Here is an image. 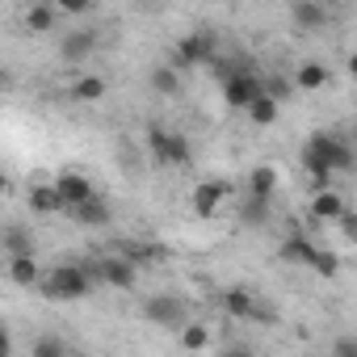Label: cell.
<instances>
[{"mask_svg":"<svg viewBox=\"0 0 357 357\" xmlns=\"http://www.w3.org/2000/svg\"><path fill=\"white\" fill-rule=\"evenodd\" d=\"M26 30H30V34H51V30H55V9H51V5H34V9L26 13Z\"/></svg>","mask_w":357,"mask_h":357,"instance_id":"22","label":"cell"},{"mask_svg":"<svg viewBox=\"0 0 357 357\" xmlns=\"http://www.w3.org/2000/svg\"><path fill=\"white\" fill-rule=\"evenodd\" d=\"M328 84V68L319 63V59H307V63H298V72H294V89H303V93H315V89H324Z\"/></svg>","mask_w":357,"mask_h":357,"instance_id":"18","label":"cell"},{"mask_svg":"<svg viewBox=\"0 0 357 357\" xmlns=\"http://www.w3.org/2000/svg\"><path fill=\"white\" fill-rule=\"evenodd\" d=\"M5 252H9V257H34V240H30L22 227H9V236H5Z\"/></svg>","mask_w":357,"mask_h":357,"instance_id":"27","label":"cell"},{"mask_svg":"<svg viewBox=\"0 0 357 357\" xmlns=\"http://www.w3.org/2000/svg\"><path fill=\"white\" fill-rule=\"evenodd\" d=\"M93 51H97V30H89V26L68 30V34L59 38V59H63V63H84Z\"/></svg>","mask_w":357,"mask_h":357,"instance_id":"9","label":"cell"},{"mask_svg":"<svg viewBox=\"0 0 357 357\" xmlns=\"http://www.w3.org/2000/svg\"><path fill=\"white\" fill-rule=\"evenodd\" d=\"M257 303H261V298H252L248 290H227V294H223V311L236 315V319H252Z\"/></svg>","mask_w":357,"mask_h":357,"instance_id":"20","label":"cell"},{"mask_svg":"<svg viewBox=\"0 0 357 357\" xmlns=\"http://www.w3.org/2000/svg\"><path fill=\"white\" fill-rule=\"evenodd\" d=\"M151 89L160 97H172L176 89H181V68H172V63H155L151 68Z\"/></svg>","mask_w":357,"mask_h":357,"instance_id":"19","label":"cell"},{"mask_svg":"<svg viewBox=\"0 0 357 357\" xmlns=\"http://www.w3.org/2000/svg\"><path fill=\"white\" fill-rule=\"evenodd\" d=\"M248 118H252V126H273L278 122V101L265 93V97H257L252 101V109H248Z\"/></svg>","mask_w":357,"mask_h":357,"instance_id":"24","label":"cell"},{"mask_svg":"<svg viewBox=\"0 0 357 357\" xmlns=\"http://www.w3.org/2000/svg\"><path fill=\"white\" fill-rule=\"evenodd\" d=\"M206 63H215V34L211 30H194L176 43L172 68H206Z\"/></svg>","mask_w":357,"mask_h":357,"instance_id":"4","label":"cell"},{"mask_svg":"<svg viewBox=\"0 0 357 357\" xmlns=\"http://www.w3.org/2000/svg\"><path fill=\"white\" fill-rule=\"evenodd\" d=\"M298 164L307 168V176H311L319 190H328V181H332L336 172H349V168H353V147H349L340 135H332V130H315V135L303 143Z\"/></svg>","mask_w":357,"mask_h":357,"instance_id":"1","label":"cell"},{"mask_svg":"<svg viewBox=\"0 0 357 357\" xmlns=\"http://www.w3.org/2000/svg\"><path fill=\"white\" fill-rule=\"evenodd\" d=\"M105 97V80L101 76H80L72 84V101H101Z\"/></svg>","mask_w":357,"mask_h":357,"instance_id":"23","label":"cell"},{"mask_svg":"<svg viewBox=\"0 0 357 357\" xmlns=\"http://www.w3.org/2000/svg\"><path fill=\"white\" fill-rule=\"evenodd\" d=\"M349 76H353V80H357V51H353V55H349Z\"/></svg>","mask_w":357,"mask_h":357,"instance_id":"34","label":"cell"},{"mask_svg":"<svg viewBox=\"0 0 357 357\" xmlns=\"http://www.w3.org/2000/svg\"><path fill=\"white\" fill-rule=\"evenodd\" d=\"M332 357H357V336H336L332 340Z\"/></svg>","mask_w":357,"mask_h":357,"instance_id":"30","label":"cell"},{"mask_svg":"<svg viewBox=\"0 0 357 357\" xmlns=\"http://www.w3.org/2000/svg\"><path fill=\"white\" fill-rule=\"evenodd\" d=\"M93 286H97L93 265H55V269L43 278L38 290H43L47 298H55V303H80V298L93 294Z\"/></svg>","mask_w":357,"mask_h":357,"instance_id":"2","label":"cell"},{"mask_svg":"<svg viewBox=\"0 0 357 357\" xmlns=\"http://www.w3.org/2000/svg\"><path fill=\"white\" fill-rule=\"evenodd\" d=\"M240 219H244L248 227H265V223H269V202H261V198H248V202L240 206Z\"/></svg>","mask_w":357,"mask_h":357,"instance_id":"26","label":"cell"},{"mask_svg":"<svg viewBox=\"0 0 357 357\" xmlns=\"http://www.w3.org/2000/svg\"><path fill=\"white\" fill-rule=\"evenodd\" d=\"M219 357H257V353H252L248 344H227V349H223Z\"/></svg>","mask_w":357,"mask_h":357,"instance_id":"32","label":"cell"},{"mask_svg":"<svg viewBox=\"0 0 357 357\" xmlns=\"http://www.w3.org/2000/svg\"><path fill=\"white\" fill-rule=\"evenodd\" d=\"M336 227H340V236H344L349 244H357V215H353V211H349V215H344Z\"/></svg>","mask_w":357,"mask_h":357,"instance_id":"31","label":"cell"},{"mask_svg":"<svg viewBox=\"0 0 357 357\" xmlns=\"http://www.w3.org/2000/svg\"><path fill=\"white\" fill-rule=\"evenodd\" d=\"M315 244H311V236H303V231H290L286 240H282V248H278V257L282 261H290V265H303V269H311V261H315Z\"/></svg>","mask_w":357,"mask_h":357,"instance_id":"11","label":"cell"},{"mask_svg":"<svg viewBox=\"0 0 357 357\" xmlns=\"http://www.w3.org/2000/svg\"><path fill=\"white\" fill-rule=\"evenodd\" d=\"M227 198H231V185H227V181H202L190 202H194V215H198V219H211V215H219V206H223Z\"/></svg>","mask_w":357,"mask_h":357,"instance_id":"10","label":"cell"},{"mask_svg":"<svg viewBox=\"0 0 357 357\" xmlns=\"http://www.w3.org/2000/svg\"><path fill=\"white\" fill-rule=\"evenodd\" d=\"M59 9H63V13H84L89 5H84V0H63V5H59Z\"/></svg>","mask_w":357,"mask_h":357,"instance_id":"33","label":"cell"},{"mask_svg":"<svg viewBox=\"0 0 357 357\" xmlns=\"http://www.w3.org/2000/svg\"><path fill=\"white\" fill-rule=\"evenodd\" d=\"M93 273H97L101 286L135 290V282H139V261H130V257H101V261H93Z\"/></svg>","mask_w":357,"mask_h":357,"instance_id":"6","label":"cell"},{"mask_svg":"<svg viewBox=\"0 0 357 357\" xmlns=\"http://www.w3.org/2000/svg\"><path fill=\"white\" fill-rule=\"evenodd\" d=\"M265 93L282 105V101H286V93H290V80H286V76H269V80H265Z\"/></svg>","mask_w":357,"mask_h":357,"instance_id":"29","label":"cell"},{"mask_svg":"<svg viewBox=\"0 0 357 357\" xmlns=\"http://www.w3.org/2000/svg\"><path fill=\"white\" fill-rule=\"evenodd\" d=\"M147 151H151L155 168H185V164L194 160L190 139L176 135V130H168V126H160V122L147 126Z\"/></svg>","mask_w":357,"mask_h":357,"instance_id":"3","label":"cell"},{"mask_svg":"<svg viewBox=\"0 0 357 357\" xmlns=\"http://www.w3.org/2000/svg\"><path fill=\"white\" fill-rule=\"evenodd\" d=\"M43 269H38V261L34 257H9V282L13 286H43Z\"/></svg>","mask_w":357,"mask_h":357,"instance_id":"17","label":"cell"},{"mask_svg":"<svg viewBox=\"0 0 357 357\" xmlns=\"http://www.w3.org/2000/svg\"><path fill=\"white\" fill-rule=\"evenodd\" d=\"M55 190H59V198H63V206H68V211H76V206H84V202H93V198H97V190H93L89 176L68 172V168L55 176Z\"/></svg>","mask_w":357,"mask_h":357,"instance_id":"8","label":"cell"},{"mask_svg":"<svg viewBox=\"0 0 357 357\" xmlns=\"http://www.w3.org/2000/svg\"><path fill=\"white\" fill-rule=\"evenodd\" d=\"M311 269H315L319 278H336V273H340V257H336V252H328V248H319V252H315V261H311Z\"/></svg>","mask_w":357,"mask_h":357,"instance_id":"28","label":"cell"},{"mask_svg":"<svg viewBox=\"0 0 357 357\" xmlns=\"http://www.w3.org/2000/svg\"><path fill=\"white\" fill-rule=\"evenodd\" d=\"M30 211H34V215H59V211H68L63 198H59V190H55V181L30 185Z\"/></svg>","mask_w":357,"mask_h":357,"instance_id":"14","label":"cell"},{"mask_svg":"<svg viewBox=\"0 0 357 357\" xmlns=\"http://www.w3.org/2000/svg\"><path fill=\"white\" fill-rule=\"evenodd\" d=\"M30 357H72V349H68V340H63V336H55V332H43V336H34V349H30Z\"/></svg>","mask_w":357,"mask_h":357,"instance_id":"21","label":"cell"},{"mask_svg":"<svg viewBox=\"0 0 357 357\" xmlns=\"http://www.w3.org/2000/svg\"><path fill=\"white\" fill-rule=\"evenodd\" d=\"M257 97H265V80H261L257 72L240 68V72H231V76L223 80V101H227L231 109H252Z\"/></svg>","mask_w":357,"mask_h":357,"instance_id":"5","label":"cell"},{"mask_svg":"<svg viewBox=\"0 0 357 357\" xmlns=\"http://www.w3.org/2000/svg\"><path fill=\"white\" fill-rule=\"evenodd\" d=\"M80 227H109V219H114V211H109V202L105 198H93V202H84V206H76V211H68Z\"/></svg>","mask_w":357,"mask_h":357,"instance_id":"15","label":"cell"},{"mask_svg":"<svg viewBox=\"0 0 357 357\" xmlns=\"http://www.w3.org/2000/svg\"><path fill=\"white\" fill-rule=\"evenodd\" d=\"M72 357H84V353H72Z\"/></svg>","mask_w":357,"mask_h":357,"instance_id":"35","label":"cell"},{"mask_svg":"<svg viewBox=\"0 0 357 357\" xmlns=\"http://www.w3.org/2000/svg\"><path fill=\"white\" fill-rule=\"evenodd\" d=\"M206 344H211V328H206V324H185V328H181V349L198 353V349H206Z\"/></svg>","mask_w":357,"mask_h":357,"instance_id":"25","label":"cell"},{"mask_svg":"<svg viewBox=\"0 0 357 357\" xmlns=\"http://www.w3.org/2000/svg\"><path fill=\"white\" fill-rule=\"evenodd\" d=\"M143 319L155 328H185V303L176 294H151L143 303Z\"/></svg>","mask_w":357,"mask_h":357,"instance_id":"7","label":"cell"},{"mask_svg":"<svg viewBox=\"0 0 357 357\" xmlns=\"http://www.w3.org/2000/svg\"><path fill=\"white\" fill-rule=\"evenodd\" d=\"M273 190H278V168H269V164H257V168L248 172V198H261V202H269V198H273Z\"/></svg>","mask_w":357,"mask_h":357,"instance_id":"16","label":"cell"},{"mask_svg":"<svg viewBox=\"0 0 357 357\" xmlns=\"http://www.w3.org/2000/svg\"><path fill=\"white\" fill-rule=\"evenodd\" d=\"M290 22L307 34V30H319V26H328V9L319 5V0H294L290 5Z\"/></svg>","mask_w":357,"mask_h":357,"instance_id":"12","label":"cell"},{"mask_svg":"<svg viewBox=\"0 0 357 357\" xmlns=\"http://www.w3.org/2000/svg\"><path fill=\"white\" fill-rule=\"evenodd\" d=\"M311 215H315L319 223H340V219L349 215V206H344V198H340L336 190H319L315 202H311Z\"/></svg>","mask_w":357,"mask_h":357,"instance_id":"13","label":"cell"}]
</instances>
